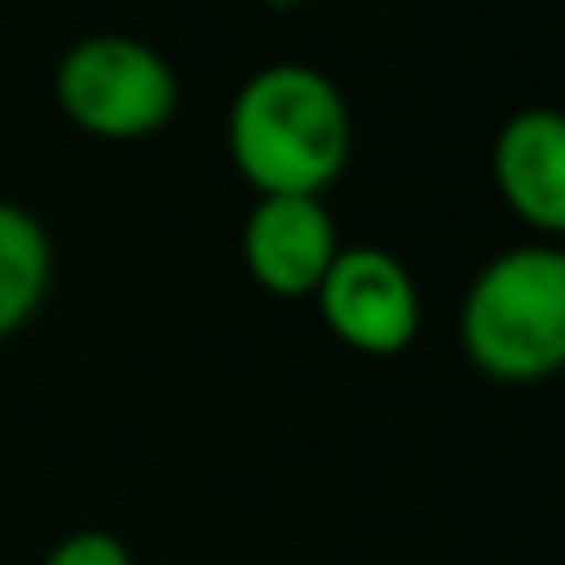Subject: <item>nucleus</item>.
Instances as JSON below:
<instances>
[{"instance_id": "obj_1", "label": "nucleus", "mask_w": 565, "mask_h": 565, "mask_svg": "<svg viewBox=\"0 0 565 565\" xmlns=\"http://www.w3.org/2000/svg\"><path fill=\"white\" fill-rule=\"evenodd\" d=\"M224 145L258 199H322L348 169L352 109L322 70L278 60L238 85Z\"/></svg>"}, {"instance_id": "obj_6", "label": "nucleus", "mask_w": 565, "mask_h": 565, "mask_svg": "<svg viewBox=\"0 0 565 565\" xmlns=\"http://www.w3.org/2000/svg\"><path fill=\"white\" fill-rule=\"evenodd\" d=\"M491 164L511 214L536 228L546 244H556L565 234V125L556 109H516L501 125Z\"/></svg>"}, {"instance_id": "obj_4", "label": "nucleus", "mask_w": 565, "mask_h": 565, "mask_svg": "<svg viewBox=\"0 0 565 565\" xmlns=\"http://www.w3.org/2000/svg\"><path fill=\"white\" fill-rule=\"evenodd\" d=\"M312 302L332 338L362 358H402L422 332V288L387 248H338Z\"/></svg>"}, {"instance_id": "obj_3", "label": "nucleus", "mask_w": 565, "mask_h": 565, "mask_svg": "<svg viewBox=\"0 0 565 565\" xmlns=\"http://www.w3.org/2000/svg\"><path fill=\"white\" fill-rule=\"evenodd\" d=\"M55 105L89 139H149L179 115V70L149 40L99 30L60 55Z\"/></svg>"}, {"instance_id": "obj_7", "label": "nucleus", "mask_w": 565, "mask_h": 565, "mask_svg": "<svg viewBox=\"0 0 565 565\" xmlns=\"http://www.w3.org/2000/svg\"><path fill=\"white\" fill-rule=\"evenodd\" d=\"M55 282V244L30 209L0 199V342L40 318Z\"/></svg>"}, {"instance_id": "obj_5", "label": "nucleus", "mask_w": 565, "mask_h": 565, "mask_svg": "<svg viewBox=\"0 0 565 565\" xmlns=\"http://www.w3.org/2000/svg\"><path fill=\"white\" fill-rule=\"evenodd\" d=\"M244 268L274 298H312L342 238L328 199H258L244 218Z\"/></svg>"}, {"instance_id": "obj_8", "label": "nucleus", "mask_w": 565, "mask_h": 565, "mask_svg": "<svg viewBox=\"0 0 565 565\" xmlns=\"http://www.w3.org/2000/svg\"><path fill=\"white\" fill-rule=\"evenodd\" d=\"M40 565H135V551L115 531L85 526V531H70L65 541H55Z\"/></svg>"}, {"instance_id": "obj_2", "label": "nucleus", "mask_w": 565, "mask_h": 565, "mask_svg": "<svg viewBox=\"0 0 565 565\" xmlns=\"http://www.w3.org/2000/svg\"><path fill=\"white\" fill-rule=\"evenodd\" d=\"M461 352L507 387H536L565 362V254L561 244H516L481 264L461 298Z\"/></svg>"}]
</instances>
